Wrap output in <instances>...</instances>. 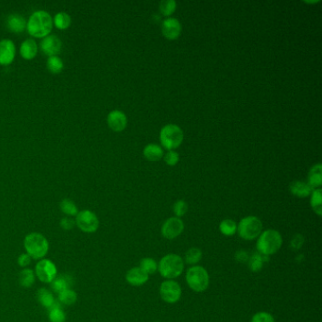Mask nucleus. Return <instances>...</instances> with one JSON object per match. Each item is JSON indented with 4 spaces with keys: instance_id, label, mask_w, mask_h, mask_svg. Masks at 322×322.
I'll use <instances>...</instances> for the list:
<instances>
[{
    "instance_id": "6ab92c4d",
    "label": "nucleus",
    "mask_w": 322,
    "mask_h": 322,
    "mask_svg": "<svg viewBox=\"0 0 322 322\" xmlns=\"http://www.w3.org/2000/svg\"><path fill=\"white\" fill-rule=\"evenodd\" d=\"M38 53V45L33 39H27L24 41L20 47V54L22 58L29 61L36 57Z\"/></svg>"
},
{
    "instance_id": "bb28decb",
    "label": "nucleus",
    "mask_w": 322,
    "mask_h": 322,
    "mask_svg": "<svg viewBox=\"0 0 322 322\" xmlns=\"http://www.w3.org/2000/svg\"><path fill=\"white\" fill-rule=\"evenodd\" d=\"M58 296H59V303L63 305H73L78 300L77 293L71 288H67L63 290V292L59 293Z\"/></svg>"
},
{
    "instance_id": "a19ab883",
    "label": "nucleus",
    "mask_w": 322,
    "mask_h": 322,
    "mask_svg": "<svg viewBox=\"0 0 322 322\" xmlns=\"http://www.w3.org/2000/svg\"><path fill=\"white\" fill-rule=\"evenodd\" d=\"M304 242H305V239H304L303 235H301V234H297V235H295V236L293 237V239L291 240V247H292L293 249H295V250H299V249H301V248H302V246H303Z\"/></svg>"
},
{
    "instance_id": "f3484780",
    "label": "nucleus",
    "mask_w": 322,
    "mask_h": 322,
    "mask_svg": "<svg viewBox=\"0 0 322 322\" xmlns=\"http://www.w3.org/2000/svg\"><path fill=\"white\" fill-rule=\"evenodd\" d=\"M307 184L315 189H319L322 184V163H317L309 170L307 176Z\"/></svg>"
},
{
    "instance_id": "7c9ffc66",
    "label": "nucleus",
    "mask_w": 322,
    "mask_h": 322,
    "mask_svg": "<svg viewBox=\"0 0 322 322\" xmlns=\"http://www.w3.org/2000/svg\"><path fill=\"white\" fill-rule=\"evenodd\" d=\"M139 268L142 269L144 272H146L148 275H151L158 270V263H156V261L153 258L146 257L140 261Z\"/></svg>"
},
{
    "instance_id": "79ce46f5",
    "label": "nucleus",
    "mask_w": 322,
    "mask_h": 322,
    "mask_svg": "<svg viewBox=\"0 0 322 322\" xmlns=\"http://www.w3.org/2000/svg\"><path fill=\"white\" fill-rule=\"evenodd\" d=\"M236 259L240 261V262H246L248 260V255L244 251H238L236 253Z\"/></svg>"
},
{
    "instance_id": "58836bf2",
    "label": "nucleus",
    "mask_w": 322,
    "mask_h": 322,
    "mask_svg": "<svg viewBox=\"0 0 322 322\" xmlns=\"http://www.w3.org/2000/svg\"><path fill=\"white\" fill-rule=\"evenodd\" d=\"M31 260H32L31 257L27 253H22L18 256V265H19V267H21L23 269H27V267L30 265Z\"/></svg>"
},
{
    "instance_id": "9b49d317",
    "label": "nucleus",
    "mask_w": 322,
    "mask_h": 322,
    "mask_svg": "<svg viewBox=\"0 0 322 322\" xmlns=\"http://www.w3.org/2000/svg\"><path fill=\"white\" fill-rule=\"evenodd\" d=\"M184 231V223L179 217H170L161 226V235L168 239L173 240L177 238Z\"/></svg>"
},
{
    "instance_id": "473e14b6",
    "label": "nucleus",
    "mask_w": 322,
    "mask_h": 322,
    "mask_svg": "<svg viewBox=\"0 0 322 322\" xmlns=\"http://www.w3.org/2000/svg\"><path fill=\"white\" fill-rule=\"evenodd\" d=\"M177 8V2L175 0H164L161 1L159 5L160 12L163 16H171Z\"/></svg>"
},
{
    "instance_id": "f704fd0d",
    "label": "nucleus",
    "mask_w": 322,
    "mask_h": 322,
    "mask_svg": "<svg viewBox=\"0 0 322 322\" xmlns=\"http://www.w3.org/2000/svg\"><path fill=\"white\" fill-rule=\"evenodd\" d=\"M51 287L55 293L59 294L61 292H63V290L69 288V282L68 280L63 276H60V277L55 278L53 282L51 283Z\"/></svg>"
},
{
    "instance_id": "2f4dec72",
    "label": "nucleus",
    "mask_w": 322,
    "mask_h": 322,
    "mask_svg": "<svg viewBox=\"0 0 322 322\" xmlns=\"http://www.w3.org/2000/svg\"><path fill=\"white\" fill-rule=\"evenodd\" d=\"M202 258V251L199 250L198 248H191L190 250H188L185 253V257H184V263H186L188 265H197V263Z\"/></svg>"
},
{
    "instance_id": "ddd939ff",
    "label": "nucleus",
    "mask_w": 322,
    "mask_h": 322,
    "mask_svg": "<svg viewBox=\"0 0 322 322\" xmlns=\"http://www.w3.org/2000/svg\"><path fill=\"white\" fill-rule=\"evenodd\" d=\"M182 27L179 20L176 18H167L163 21L161 32L167 40H176L181 34Z\"/></svg>"
},
{
    "instance_id": "2eb2a0df",
    "label": "nucleus",
    "mask_w": 322,
    "mask_h": 322,
    "mask_svg": "<svg viewBox=\"0 0 322 322\" xmlns=\"http://www.w3.org/2000/svg\"><path fill=\"white\" fill-rule=\"evenodd\" d=\"M127 117L122 111L114 110L109 113L107 117V124L109 128L114 132H122L127 127Z\"/></svg>"
},
{
    "instance_id": "393cba45",
    "label": "nucleus",
    "mask_w": 322,
    "mask_h": 322,
    "mask_svg": "<svg viewBox=\"0 0 322 322\" xmlns=\"http://www.w3.org/2000/svg\"><path fill=\"white\" fill-rule=\"evenodd\" d=\"M53 25L61 30L67 29L71 25V17L66 12H58L54 17Z\"/></svg>"
},
{
    "instance_id": "dca6fc26",
    "label": "nucleus",
    "mask_w": 322,
    "mask_h": 322,
    "mask_svg": "<svg viewBox=\"0 0 322 322\" xmlns=\"http://www.w3.org/2000/svg\"><path fill=\"white\" fill-rule=\"evenodd\" d=\"M126 281L133 287H141L149 281V275L139 267H135L126 273Z\"/></svg>"
},
{
    "instance_id": "0eeeda50",
    "label": "nucleus",
    "mask_w": 322,
    "mask_h": 322,
    "mask_svg": "<svg viewBox=\"0 0 322 322\" xmlns=\"http://www.w3.org/2000/svg\"><path fill=\"white\" fill-rule=\"evenodd\" d=\"M160 141L168 151L177 149L183 141V132L181 128L176 124L164 126L160 133Z\"/></svg>"
},
{
    "instance_id": "4468645a",
    "label": "nucleus",
    "mask_w": 322,
    "mask_h": 322,
    "mask_svg": "<svg viewBox=\"0 0 322 322\" xmlns=\"http://www.w3.org/2000/svg\"><path fill=\"white\" fill-rule=\"evenodd\" d=\"M62 41L58 36L48 35L41 42V49L45 55L53 57L60 54L62 50Z\"/></svg>"
},
{
    "instance_id": "7ed1b4c3",
    "label": "nucleus",
    "mask_w": 322,
    "mask_h": 322,
    "mask_svg": "<svg viewBox=\"0 0 322 322\" xmlns=\"http://www.w3.org/2000/svg\"><path fill=\"white\" fill-rule=\"evenodd\" d=\"M283 244L281 233L276 230L269 229L260 234L256 242V249L258 253L264 256H270L277 252Z\"/></svg>"
},
{
    "instance_id": "f8f14e48",
    "label": "nucleus",
    "mask_w": 322,
    "mask_h": 322,
    "mask_svg": "<svg viewBox=\"0 0 322 322\" xmlns=\"http://www.w3.org/2000/svg\"><path fill=\"white\" fill-rule=\"evenodd\" d=\"M16 56V47L14 43L4 39L0 41V65H9L13 63Z\"/></svg>"
},
{
    "instance_id": "cd10ccee",
    "label": "nucleus",
    "mask_w": 322,
    "mask_h": 322,
    "mask_svg": "<svg viewBox=\"0 0 322 322\" xmlns=\"http://www.w3.org/2000/svg\"><path fill=\"white\" fill-rule=\"evenodd\" d=\"M219 231L225 236H233L237 233V224L232 219H224L219 224Z\"/></svg>"
},
{
    "instance_id": "c756f323",
    "label": "nucleus",
    "mask_w": 322,
    "mask_h": 322,
    "mask_svg": "<svg viewBox=\"0 0 322 322\" xmlns=\"http://www.w3.org/2000/svg\"><path fill=\"white\" fill-rule=\"evenodd\" d=\"M46 68L52 74H60L63 69V63L62 59L58 56L49 57L46 62Z\"/></svg>"
},
{
    "instance_id": "a878e982",
    "label": "nucleus",
    "mask_w": 322,
    "mask_h": 322,
    "mask_svg": "<svg viewBox=\"0 0 322 322\" xmlns=\"http://www.w3.org/2000/svg\"><path fill=\"white\" fill-rule=\"evenodd\" d=\"M48 320L50 322H65L66 315L61 308V304L58 303L48 310Z\"/></svg>"
},
{
    "instance_id": "e433bc0d",
    "label": "nucleus",
    "mask_w": 322,
    "mask_h": 322,
    "mask_svg": "<svg viewBox=\"0 0 322 322\" xmlns=\"http://www.w3.org/2000/svg\"><path fill=\"white\" fill-rule=\"evenodd\" d=\"M251 322H275L273 316L269 312H258L251 318Z\"/></svg>"
},
{
    "instance_id": "4c0bfd02",
    "label": "nucleus",
    "mask_w": 322,
    "mask_h": 322,
    "mask_svg": "<svg viewBox=\"0 0 322 322\" xmlns=\"http://www.w3.org/2000/svg\"><path fill=\"white\" fill-rule=\"evenodd\" d=\"M179 161V153H176L175 151H168L164 155V161L166 162V164H168L170 166L176 165Z\"/></svg>"
},
{
    "instance_id": "423d86ee",
    "label": "nucleus",
    "mask_w": 322,
    "mask_h": 322,
    "mask_svg": "<svg viewBox=\"0 0 322 322\" xmlns=\"http://www.w3.org/2000/svg\"><path fill=\"white\" fill-rule=\"evenodd\" d=\"M186 282L195 292H203L209 287L210 276L203 267L193 266L186 272Z\"/></svg>"
},
{
    "instance_id": "72a5a7b5",
    "label": "nucleus",
    "mask_w": 322,
    "mask_h": 322,
    "mask_svg": "<svg viewBox=\"0 0 322 322\" xmlns=\"http://www.w3.org/2000/svg\"><path fill=\"white\" fill-rule=\"evenodd\" d=\"M265 257H267V256H264L258 252L251 255V258L249 259V267H250L251 271L257 272L262 269L263 266H264V258Z\"/></svg>"
},
{
    "instance_id": "aec40b11",
    "label": "nucleus",
    "mask_w": 322,
    "mask_h": 322,
    "mask_svg": "<svg viewBox=\"0 0 322 322\" xmlns=\"http://www.w3.org/2000/svg\"><path fill=\"white\" fill-rule=\"evenodd\" d=\"M289 190L292 195L295 197L305 198V197H309L311 193L313 192V189L310 187L306 182L304 181H294L290 184Z\"/></svg>"
},
{
    "instance_id": "ea45409f",
    "label": "nucleus",
    "mask_w": 322,
    "mask_h": 322,
    "mask_svg": "<svg viewBox=\"0 0 322 322\" xmlns=\"http://www.w3.org/2000/svg\"><path fill=\"white\" fill-rule=\"evenodd\" d=\"M75 225V220H73L70 217H63L60 221V226L64 231H71Z\"/></svg>"
},
{
    "instance_id": "4be33fe9",
    "label": "nucleus",
    "mask_w": 322,
    "mask_h": 322,
    "mask_svg": "<svg viewBox=\"0 0 322 322\" xmlns=\"http://www.w3.org/2000/svg\"><path fill=\"white\" fill-rule=\"evenodd\" d=\"M143 154L149 161H156L161 160L163 156V152L160 146L149 144L144 148Z\"/></svg>"
},
{
    "instance_id": "c85d7f7f",
    "label": "nucleus",
    "mask_w": 322,
    "mask_h": 322,
    "mask_svg": "<svg viewBox=\"0 0 322 322\" xmlns=\"http://www.w3.org/2000/svg\"><path fill=\"white\" fill-rule=\"evenodd\" d=\"M60 209L63 214L67 215L68 217L76 216L79 213L78 207L75 204V202L68 198H64L60 202Z\"/></svg>"
},
{
    "instance_id": "f03ea898",
    "label": "nucleus",
    "mask_w": 322,
    "mask_h": 322,
    "mask_svg": "<svg viewBox=\"0 0 322 322\" xmlns=\"http://www.w3.org/2000/svg\"><path fill=\"white\" fill-rule=\"evenodd\" d=\"M24 248L31 259H44L49 251V242L44 234L30 233L24 239Z\"/></svg>"
},
{
    "instance_id": "9d476101",
    "label": "nucleus",
    "mask_w": 322,
    "mask_h": 322,
    "mask_svg": "<svg viewBox=\"0 0 322 322\" xmlns=\"http://www.w3.org/2000/svg\"><path fill=\"white\" fill-rule=\"evenodd\" d=\"M159 292L161 299L167 304H175L179 302L181 297V287L178 282L174 280H166L161 283Z\"/></svg>"
},
{
    "instance_id": "20e7f679",
    "label": "nucleus",
    "mask_w": 322,
    "mask_h": 322,
    "mask_svg": "<svg viewBox=\"0 0 322 322\" xmlns=\"http://www.w3.org/2000/svg\"><path fill=\"white\" fill-rule=\"evenodd\" d=\"M184 261L175 253H169L163 256L158 263V271L161 277L173 280L179 277L184 270Z\"/></svg>"
},
{
    "instance_id": "c9c22d12",
    "label": "nucleus",
    "mask_w": 322,
    "mask_h": 322,
    "mask_svg": "<svg viewBox=\"0 0 322 322\" xmlns=\"http://www.w3.org/2000/svg\"><path fill=\"white\" fill-rule=\"evenodd\" d=\"M173 211H174V214L176 215V217L180 218L181 216H183V215L187 213V203L184 200H178V201H176L175 204L173 206Z\"/></svg>"
},
{
    "instance_id": "1a4fd4ad",
    "label": "nucleus",
    "mask_w": 322,
    "mask_h": 322,
    "mask_svg": "<svg viewBox=\"0 0 322 322\" xmlns=\"http://www.w3.org/2000/svg\"><path fill=\"white\" fill-rule=\"evenodd\" d=\"M34 272L40 282L44 284H51L54 279L57 277L58 269L51 260L44 258L38 261Z\"/></svg>"
},
{
    "instance_id": "5701e85b",
    "label": "nucleus",
    "mask_w": 322,
    "mask_h": 322,
    "mask_svg": "<svg viewBox=\"0 0 322 322\" xmlns=\"http://www.w3.org/2000/svg\"><path fill=\"white\" fill-rule=\"evenodd\" d=\"M36 275L31 269H23L19 273V284L21 287L29 288L35 284Z\"/></svg>"
},
{
    "instance_id": "412c9836",
    "label": "nucleus",
    "mask_w": 322,
    "mask_h": 322,
    "mask_svg": "<svg viewBox=\"0 0 322 322\" xmlns=\"http://www.w3.org/2000/svg\"><path fill=\"white\" fill-rule=\"evenodd\" d=\"M37 299L41 305L44 306L47 310H49L50 308L53 307L54 305L58 304V302L54 298L53 293L45 287H42L38 290Z\"/></svg>"
},
{
    "instance_id": "b1692460",
    "label": "nucleus",
    "mask_w": 322,
    "mask_h": 322,
    "mask_svg": "<svg viewBox=\"0 0 322 322\" xmlns=\"http://www.w3.org/2000/svg\"><path fill=\"white\" fill-rule=\"evenodd\" d=\"M311 198H310V204L313 209L315 214L322 216V189H315L311 193Z\"/></svg>"
},
{
    "instance_id": "6e6552de",
    "label": "nucleus",
    "mask_w": 322,
    "mask_h": 322,
    "mask_svg": "<svg viewBox=\"0 0 322 322\" xmlns=\"http://www.w3.org/2000/svg\"><path fill=\"white\" fill-rule=\"evenodd\" d=\"M75 223L82 233H95L99 228L98 215L90 210H83L78 213L75 218Z\"/></svg>"
},
{
    "instance_id": "f257e3e1",
    "label": "nucleus",
    "mask_w": 322,
    "mask_h": 322,
    "mask_svg": "<svg viewBox=\"0 0 322 322\" xmlns=\"http://www.w3.org/2000/svg\"><path fill=\"white\" fill-rule=\"evenodd\" d=\"M53 28V19L45 10H38L29 17L27 22V29L29 35L34 38H45Z\"/></svg>"
},
{
    "instance_id": "39448f33",
    "label": "nucleus",
    "mask_w": 322,
    "mask_h": 322,
    "mask_svg": "<svg viewBox=\"0 0 322 322\" xmlns=\"http://www.w3.org/2000/svg\"><path fill=\"white\" fill-rule=\"evenodd\" d=\"M263 231V223L257 216L250 215L242 218L237 224V233L242 239L252 241L259 237Z\"/></svg>"
},
{
    "instance_id": "a211bd4d",
    "label": "nucleus",
    "mask_w": 322,
    "mask_h": 322,
    "mask_svg": "<svg viewBox=\"0 0 322 322\" xmlns=\"http://www.w3.org/2000/svg\"><path fill=\"white\" fill-rule=\"evenodd\" d=\"M7 27L10 32L22 33L27 27V21L20 14H10L7 19Z\"/></svg>"
}]
</instances>
